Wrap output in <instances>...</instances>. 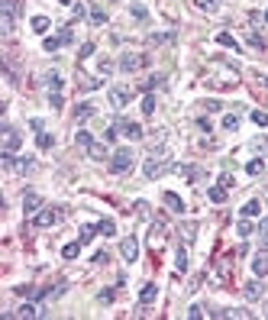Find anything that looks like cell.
Masks as SVG:
<instances>
[{
	"label": "cell",
	"mask_w": 268,
	"mask_h": 320,
	"mask_svg": "<svg viewBox=\"0 0 268 320\" xmlns=\"http://www.w3.org/2000/svg\"><path fill=\"white\" fill-rule=\"evenodd\" d=\"M91 23H94V26H104V23H107V13L94 6V10H91Z\"/></svg>",
	"instance_id": "obj_39"
},
{
	"label": "cell",
	"mask_w": 268,
	"mask_h": 320,
	"mask_svg": "<svg viewBox=\"0 0 268 320\" xmlns=\"http://www.w3.org/2000/svg\"><path fill=\"white\" fill-rule=\"evenodd\" d=\"M49 104L55 107V110H58V107H61V104H65V100H61V94H49Z\"/></svg>",
	"instance_id": "obj_50"
},
{
	"label": "cell",
	"mask_w": 268,
	"mask_h": 320,
	"mask_svg": "<svg viewBox=\"0 0 268 320\" xmlns=\"http://www.w3.org/2000/svg\"><path fill=\"white\" fill-rule=\"evenodd\" d=\"M181 236H184V243H194V236H197V223H184V227H181Z\"/></svg>",
	"instance_id": "obj_33"
},
{
	"label": "cell",
	"mask_w": 268,
	"mask_h": 320,
	"mask_svg": "<svg viewBox=\"0 0 268 320\" xmlns=\"http://www.w3.org/2000/svg\"><path fill=\"white\" fill-rule=\"evenodd\" d=\"M52 142L55 139H52L49 133H39V149H52Z\"/></svg>",
	"instance_id": "obj_46"
},
{
	"label": "cell",
	"mask_w": 268,
	"mask_h": 320,
	"mask_svg": "<svg viewBox=\"0 0 268 320\" xmlns=\"http://www.w3.org/2000/svg\"><path fill=\"white\" fill-rule=\"evenodd\" d=\"M246 172H249V175H262L265 172V162L262 159H252L249 165H246Z\"/></svg>",
	"instance_id": "obj_36"
},
{
	"label": "cell",
	"mask_w": 268,
	"mask_h": 320,
	"mask_svg": "<svg viewBox=\"0 0 268 320\" xmlns=\"http://www.w3.org/2000/svg\"><path fill=\"white\" fill-rule=\"evenodd\" d=\"M97 298H100V301H104V304H110V301H113V291H100Z\"/></svg>",
	"instance_id": "obj_53"
},
{
	"label": "cell",
	"mask_w": 268,
	"mask_h": 320,
	"mask_svg": "<svg viewBox=\"0 0 268 320\" xmlns=\"http://www.w3.org/2000/svg\"><path fill=\"white\" fill-rule=\"evenodd\" d=\"M23 207H26V214H39V210H42V197H39L36 191H26L23 194Z\"/></svg>",
	"instance_id": "obj_12"
},
{
	"label": "cell",
	"mask_w": 268,
	"mask_h": 320,
	"mask_svg": "<svg viewBox=\"0 0 268 320\" xmlns=\"http://www.w3.org/2000/svg\"><path fill=\"white\" fill-rule=\"evenodd\" d=\"M58 45H65V39H61V36H49V39L42 42V49H45V52H58Z\"/></svg>",
	"instance_id": "obj_29"
},
{
	"label": "cell",
	"mask_w": 268,
	"mask_h": 320,
	"mask_svg": "<svg viewBox=\"0 0 268 320\" xmlns=\"http://www.w3.org/2000/svg\"><path fill=\"white\" fill-rule=\"evenodd\" d=\"M188 317L191 320H201L204 317V308H197V304H194V308H188Z\"/></svg>",
	"instance_id": "obj_48"
},
{
	"label": "cell",
	"mask_w": 268,
	"mask_h": 320,
	"mask_svg": "<svg viewBox=\"0 0 268 320\" xmlns=\"http://www.w3.org/2000/svg\"><path fill=\"white\" fill-rule=\"evenodd\" d=\"M217 42H220V45H226V49H233V52H239V42L230 36V32H217Z\"/></svg>",
	"instance_id": "obj_26"
},
{
	"label": "cell",
	"mask_w": 268,
	"mask_h": 320,
	"mask_svg": "<svg viewBox=\"0 0 268 320\" xmlns=\"http://www.w3.org/2000/svg\"><path fill=\"white\" fill-rule=\"evenodd\" d=\"M162 84H165V74H149V78L142 81L139 87H142V91H146V94H152L155 87H162Z\"/></svg>",
	"instance_id": "obj_18"
},
{
	"label": "cell",
	"mask_w": 268,
	"mask_h": 320,
	"mask_svg": "<svg viewBox=\"0 0 268 320\" xmlns=\"http://www.w3.org/2000/svg\"><path fill=\"white\" fill-rule=\"evenodd\" d=\"M252 149H256V152H268V136H256V139H252Z\"/></svg>",
	"instance_id": "obj_42"
},
{
	"label": "cell",
	"mask_w": 268,
	"mask_h": 320,
	"mask_svg": "<svg viewBox=\"0 0 268 320\" xmlns=\"http://www.w3.org/2000/svg\"><path fill=\"white\" fill-rule=\"evenodd\" d=\"M133 16L139 19V23H146V19H149V10H146L142 3H133Z\"/></svg>",
	"instance_id": "obj_40"
},
{
	"label": "cell",
	"mask_w": 268,
	"mask_h": 320,
	"mask_svg": "<svg viewBox=\"0 0 268 320\" xmlns=\"http://www.w3.org/2000/svg\"><path fill=\"white\" fill-rule=\"evenodd\" d=\"M61 256H65V259H78L81 256V240L78 243H68V246L61 249Z\"/></svg>",
	"instance_id": "obj_30"
},
{
	"label": "cell",
	"mask_w": 268,
	"mask_h": 320,
	"mask_svg": "<svg viewBox=\"0 0 268 320\" xmlns=\"http://www.w3.org/2000/svg\"><path fill=\"white\" fill-rule=\"evenodd\" d=\"M0 133H3V152H0V155H16V149L23 146V136H19L13 126H6V123H3Z\"/></svg>",
	"instance_id": "obj_5"
},
{
	"label": "cell",
	"mask_w": 268,
	"mask_h": 320,
	"mask_svg": "<svg viewBox=\"0 0 268 320\" xmlns=\"http://www.w3.org/2000/svg\"><path fill=\"white\" fill-rule=\"evenodd\" d=\"M165 233H168L165 220H155V223H152V233H149V243H152V246H159V243H165Z\"/></svg>",
	"instance_id": "obj_14"
},
{
	"label": "cell",
	"mask_w": 268,
	"mask_h": 320,
	"mask_svg": "<svg viewBox=\"0 0 268 320\" xmlns=\"http://www.w3.org/2000/svg\"><path fill=\"white\" fill-rule=\"evenodd\" d=\"M120 256L126 259V262H136V259H139V243H136V236H126V240L120 243Z\"/></svg>",
	"instance_id": "obj_9"
},
{
	"label": "cell",
	"mask_w": 268,
	"mask_h": 320,
	"mask_svg": "<svg viewBox=\"0 0 268 320\" xmlns=\"http://www.w3.org/2000/svg\"><path fill=\"white\" fill-rule=\"evenodd\" d=\"M149 65V55L146 52H123L120 55V68L123 71H139V68Z\"/></svg>",
	"instance_id": "obj_4"
},
{
	"label": "cell",
	"mask_w": 268,
	"mask_h": 320,
	"mask_svg": "<svg viewBox=\"0 0 268 320\" xmlns=\"http://www.w3.org/2000/svg\"><path fill=\"white\" fill-rule=\"evenodd\" d=\"M78 55H81V58H91V55H94V42H84V45H81V52H78Z\"/></svg>",
	"instance_id": "obj_47"
},
{
	"label": "cell",
	"mask_w": 268,
	"mask_h": 320,
	"mask_svg": "<svg viewBox=\"0 0 268 320\" xmlns=\"http://www.w3.org/2000/svg\"><path fill=\"white\" fill-rule=\"evenodd\" d=\"M171 168H175V165H171V155L165 152V149H155V152L149 155L146 162H142V175H146L149 181L162 178V175H165V172H171Z\"/></svg>",
	"instance_id": "obj_1"
},
{
	"label": "cell",
	"mask_w": 268,
	"mask_h": 320,
	"mask_svg": "<svg viewBox=\"0 0 268 320\" xmlns=\"http://www.w3.org/2000/svg\"><path fill=\"white\" fill-rule=\"evenodd\" d=\"M175 42V32H152L149 36V45H171Z\"/></svg>",
	"instance_id": "obj_20"
},
{
	"label": "cell",
	"mask_w": 268,
	"mask_h": 320,
	"mask_svg": "<svg viewBox=\"0 0 268 320\" xmlns=\"http://www.w3.org/2000/svg\"><path fill=\"white\" fill-rule=\"evenodd\" d=\"M252 275H259V278L268 275V253H259L256 259H252Z\"/></svg>",
	"instance_id": "obj_15"
},
{
	"label": "cell",
	"mask_w": 268,
	"mask_h": 320,
	"mask_svg": "<svg viewBox=\"0 0 268 320\" xmlns=\"http://www.w3.org/2000/svg\"><path fill=\"white\" fill-rule=\"evenodd\" d=\"M142 113H146V117L155 113V94H146V97H142Z\"/></svg>",
	"instance_id": "obj_31"
},
{
	"label": "cell",
	"mask_w": 268,
	"mask_h": 320,
	"mask_svg": "<svg viewBox=\"0 0 268 320\" xmlns=\"http://www.w3.org/2000/svg\"><path fill=\"white\" fill-rule=\"evenodd\" d=\"M207 110L210 113H220V110H223V104H220V100H207Z\"/></svg>",
	"instance_id": "obj_51"
},
{
	"label": "cell",
	"mask_w": 268,
	"mask_h": 320,
	"mask_svg": "<svg viewBox=\"0 0 268 320\" xmlns=\"http://www.w3.org/2000/svg\"><path fill=\"white\" fill-rule=\"evenodd\" d=\"M133 165H136V152H133V149H116V152L110 155V172H113V175L133 172Z\"/></svg>",
	"instance_id": "obj_3"
},
{
	"label": "cell",
	"mask_w": 268,
	"mask_h": 320,
	"mask_svg": "<svg viewBox=\"0 0 268 320\" xmlns=\"http://www.w3.org/2000/svg\"><path fill=\"white\" fill-rule=\"evenodd\" d=\"M197 6H201V10H207V13H214L217 6H220V0H197Z\"/></svg>",
	"instance_id": "obj_45"
},
{
	"label": "cell",
	"mask_w": 268,
	"mask_h": 320,
	"mask_svg": "<svg viewBox=\"0 0 268 320\" xmlns=\"http://www.w3.org/2000/svg\"><path fill=\"white\" fill-rule=\"evenodd\" d=\"M175 269L178 272H188V249H184V246L178 249V256H175Z\"/></svg>",
	"instance_id": "obj_28"
},
{
	"label": "cell",
	"mask_w": 268,
	"mask_h": 320,
	"mask_svg": "<svg viewBox=\"0 0 268 320\" xmlns=\"http://www.w3.org/2000/svg\"><path fill=\"white\" fill-rule=\"evenodd\" d=\"M252 123H256V126H268V113L265 110H252Z\"/></svg>",
	"instance_id": "obj_43"
},
{
	"label": "cell",
	"mask_w": 268,
	"mask_h": 320,
	"mask_svg": "<svg viewBox=\"0 0 268 320\" xmlns=\"http://www.w3.org/2000/svg\"><path fill=\"white\" fill-rule=\"evenodd\" d=\"M49 19L45 16H32V32H36V36H45V32H49Z\"/></svg>",
	"instance_id": "obj_24"
},
{
	"label": "cell",
	"mask_w": 268,
	"mask_h": 320,
	"mask_svg": "<svg viewBox=\"0 0 268 320\" xmlns=\"http://www.w3.org/2000/svg\"><path fill=\"white\" fill-rule=\"evenodd\" d=\"M91 133H87V129H78V133H74V146H81V149H91Z\"/></svg>",
	"instance_id": "obj_25"
},
{
	"label": "cell",
	"mask_w": 268,
	"mask_h": 320,
	"mask_svg": "<svg viewBox=\"0 0 268 320\" xmlns=\"http://www.w3.org/2000/svg\"><path fill=\"white\" fill-rule=\"evenodd\" d=\"M113 126H116V133H123L126 139H142V136H146L139 123H129V120H116Z\"/></svg>",
	"instance_id": "obj_8"
},
{
	"label": "cell",
	"mask_w": 268,
	"mask_h": 320,
	"mask_svg": "<svg viewBox=\"0 0 268 320\" xmlns=\"http://www.w3.org/2000/svg\"><path fill=\"white\" fill-rule=\"evenodd\" d=\"M249 45H252V49H259V52H265V49H268V42H265L262 36H256V32L249 36Z\"/></svg>",
	"instance_id": "obj_41"
},
{
	"label": "cell",
	"mask_w": 268,
	"mask_h": 320,
	"mask_svg": "<svg viewBox=\"0 0 268 320\" xmlns=\"http://www.w3.org/2000/svg\"><path fill=\"white\" fill-rule=\"evenodd\" d=\"M236 233L243 236V240H246V236H252V223H249V217H243V220L236 223Z\"/></svg>",
	"instance_id": "obj_34"
},
{
	"label": "cell",
	"mask_w": 268,
	"mask_h": 320,
	"mask_svg": "<svg viewBox=\"0 0 268 320\" xmlns=\"http://www.w3.org/2000/svg\"><path fill=\"white\" fill-rule=\"evenodd\" d=\"M87 155H91L94 162H104V159H110V155H107V146H100V142H91V149H87Z\"/></svg>",
	"instance_id": "obj_22"
},
{
	"label": "cell",
	"mask_w": 268,
	"mask_h": 320,
	"mask_svg": "<svg viewBox=\"0 0 268 320\" xmlns=\"http://www.w3.org/2000/svg\"><path fill=\"white\" fill-rule=\"evenodd\" d=\"M265 23H268V10H265Z\"/></svg>",
	"instance_id": "obj_54"
},
{
	"label": "cell",
	"mask_w": 268,
	"mask_h": 320,
	"mask_svg": "<svg viewBox=\"0 0 268 320\" xmlns=\"http://www.w3.org/2000/svg\"><path fill=\"white\" fill-rule=\"evenodd\" d=\"M178 175H184L188 181H201L204 178V168H197V165H178Z\"/></svg>",
	"instance_id": "obj_17"
},
{
	"label": "cell",
	"mask_w": 268,
	"mask_h": 320,
	"mask_svg": "<svg viewBox=\"0 0 268 320\" xmlns=\"http://www.w3.org/2000/svg\"><path fill=\"white\" fill-rule=\"evenodd\" d=\"M42 314H45V311L36 308V304H29V301L19 304V311H13V317H42Z\"/></svg>",
	"instance_id": "obj_16"
},
{
	"label": "cell",
	"mask_w": 268,
	"mask_h": 320,
	"mask_svg": "<svg viewBox=\"0 0 268 320\" xmlns=\"http://www.w3.org/2000/svg\"><path fill=\"white\" fill-rule=\"evenodd\" d=\"M259 233H262V240H268V217H265L262 223H259Z\"/></svg>",
	"instance_id": "obj_52"
},
{
	"label": "cell",
	"mask_w": 268,
	"mask_h": 320,
	"mask_svg": "<svg viewBox=\"0 0 268 320\" xmlns=\"http://www.w3.org/2000/svg\"><path fill=\"white\" fill-rule=\"evenodd\" d=\"M262 291H265V285H262V278H252V282H246L243 285V295L249 298V301H259V298H262Z\"/></svg>",
	"instance_id": "obj_10"
},
{
	"label": "cell",
	"mask_w": 268,
	"mask_h": 320,
	"mask_svg": "<svg viewBox=\"0 0 268 320\" xmlns=\"http://www.w3.org/2000/svg\"><path fill=\"white\" fill-rule=\"evenodd\" d=\"M45 84H49V94H61V84H65V81H61L58 71H49L45 74Z\"/></svg>",
	"instance_id": "obj_19"
},
{
	"label": "cell",
	"mask_w": 268,
	"mask_h": 320,
	"mask_svg": "<svg viewBox=\"0 0 268 320\" xmlns=\"http://www.w3.org/2000/svg\"><path fill=\"white\" fill-rule=\"evenodd\" d=\"M52 223H58V210L55 207H42L39 214H32V227H52Z\"/></svg>",
	"instance_id": "obj_6"
},
{
	"label": "cell",
	"mask_w": 268,
	"mask_h": 320,
	"mask_svg": "<svg viewBox=\"0 0 268 320\" xmlns=\"http://www.w3.org/2000/svg\"><path fill=\"white\" fill-rule=\"evenodd\" d=\"M155 298H159V285H146V288L139 291V301L142 304H152Z\"/></svg>",
	"instance_id": "obj_21"
},
{
	"label": "cell",
	"mask_w": 268,
	"mask_h": 320,
	"mask_svg": "<svg viewBox=\"0 0 268 320\" xmlns=\"http://www.w3.org/2000/svg\"><path fill=\"white\" fill-rule=\"evenodd\" d=\"M265 314H268V308H265Z\"/></svg>",
	"instance_id": "obj_55"
},
{
	"label": "cell",
	"mask_w": 268,
	"mask_h": 320,
	"mask_svg": "<svg viewBox=\"0 0 268 320\" xmlns=\"http://www.w3.org/2000/svg\"><path fill=\"white\" fill-rule=\"evenodd\" d=\"M97 236V227H81L78 230V240H81V246H87V243Z\"/></svg>",
	"instance_id": "obj_27"
},
{
	"label": "cell",
	"mask_w": 268,
	"mask_h": 320,
	"mask_svg": "<svg viewBox=\"0 0 268 320\" xmlns=\"http://www.w3.org/2000/svg\"><path fill=\"white\" fill-rule=\"evenodd\" d=\"M97 233L113 236V233H116V223H113V220H100V223H97Z\"/></svg>",
	"instance_id": "obj_35"
},
{
	"label": "cell",
	"mask_w": 268,
	"mask_h": 320,
	"mask_svg": "<svg viewBox=\"0 0 268 320\" xmlns=\"http://www.w3.org/2000/svg\"><path fill=\"white\" fill-rule=\"evenodd\" d=\"M259 210H262V204H259V201H249V204L243 207V217H259Z\"/></svg>",
	"instance_id": "obj_37"
},
{
	"label": "cell",
	"mask_w": 268,
	"mask_h": 320,
	"mask_svg": "<svg viewBox=\"0 0 268 320\" xmlns=\"http://www.w3.org/2000/svg\"><path fill=\"white\" fill-rule=\"evenodd\" d=\"M129 97H133V91L129 87H110V107H116V110H123V107L129 104Z\"/></svg>",
	"instance_id": "obj_7"
},
{
	"label": "cell",
	"mask_w": 268,
	"mask_h": 320,
	"mask_svg": "<svg viewBox=\"0 0 268 320\" xmlns=\"http://www.w3.org/2000/svg\"><path fill=\"white\" fill-rule=\"evenodd\" d=\"M104 84V78H84L81 81V91H94V87H100Z\"/></svg>",
	"instance_id": "obj_38"
},
{
	"label": "cell",
	"mask_w": 268,
	"mask_h": 320,
	"mask_svg": "<svg viewBox=\"0 0 268 320\" xmlns=\"http://www.w3.org/2000/svg\"><path fill=\"white\" fill-rule=\"evenodd\" d=\"M136 214H139V217H149V204H146V201H136Z\"/></svg>",
	"instance_id": "obj_49"
},
{
	"label": "cell",
	"mask_w": 268,
	"mask_h": 320,
	"mask_svg": "<svg viewBox=\"0 0 268 320\" xmlns=\"http://www.w3.org/2000/svg\"><path fill=\"white\" fill-rule=\"evenodd\" d=\"M223 129H239V117H236V113H226V117H223Z\"/></svg>",
	"instance_id": "obj_44"
},
{
	"label": "cell",
	"mask_w": 268,
	"mask_h": 320,
	"mask_svg": "<svg viewBox=\"0 0 268 320\" xmlns=\"http://www.w3.org/2000/svg\"><path fill=\"white\" fill-rule=\"evenodd\" d=\"M226 191H230V188H226V185H214V188H210V191H207V197H210V201H214V204H223V201H226Z\"/></svg>",
	"instance_id": "obj_23"
},
{
	"label": "cell",
	"mask_w": 268,
	"mask_h": 320,
	"mask_svg": "<svg viewBox=\"0 0 268 320\" xmlns=\"http://www.w3.org/2000/svg\"><path fill=\"white\" fill-rule=\"evenodd\" d=\"M19 10H23V3H19V0H0V29H3V32H13V29H16Z\"/></svg>",
	"instance_id": "obj_2"
},
{
	"label": "cell",
	"mask_w": 268,
	"mask_h": 320,
	"mask_svg": "<svg viewBox=\"0 0 268 320\" xmlns=\"http://www.w3.org/2000/svg\"><path fill=\"white\" fill-rule=\"evenodd\" d=\"M162 201H165V207H168L171 214H184V201H181V197H178L175 191H165V194H162Z\"/></svg>",
	"instance_id": "obj_13"
},
{
	"label": "cell",
	"mask_w": 268,
	"mask_h": 320,
	"mask_svg": "<svg viewBox=\"0 0 268 320\" xmlns=\"http://www.w3.org/2000/svg\"><path fill=\"white\" fill-rule=\"evenodd\" d=\"M87 117H94V107H91V104L74 107V120H87Z\"/></svg>",
	"instance_id": "obj_32"
},
{
	"label": "cell",
	"mask_w": 268,
	"mask_h": 320,
	"mask_svg": "<svg viewBox=\"0 0 268 320\" xmlns=\"http://www.w3.org/2000/svg\"><path fill=\"white\" fill-rule=\"evenodd\" d=\"M3 162H6V168H16V172H32V168H36V162L32 159H13V155H3Z\"/></svg>",
	"instance_id": "obj_11"
}]
</instances>
